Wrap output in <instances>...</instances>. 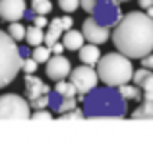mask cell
I'll return each instance as SVG.
<instances>
[{
  "label": "cell",
  "instance_id": "cell-32",
  "mask_svg": "<svg viewBox=\"0 0 153 149\" xmlns=\"http://www.w3.org/2000/svg\"><path fill=\"white\" fill-rule=\"evenodd\" d=\"M51 49V54H62V50H64V45L60 41H56V43H52V45L49 47Z\"/></svg>",
  "mask_w": 153,
  "mask_h": 149
},
{
  "label": "cell",
  "instance_id": "cell-14",
  "mask_svg": "<svg viewBox=\"0 0 153 149\" xmlns=\"http://www.w3.org/2000/svg\"><path fill=\"white\" fill-rule=\"evenodd\" d=\"M85 43V39H83L82 31H76V29H66V33H64V39H62V45L64 49L68 50H78L79 47Z\"/></svg>",
  "mask_w": 153,
  "mask_h": 149
},
{
  "label": "cell",
  "instance_id": "cell-17",
  "mask_svg": "<svg viewBox=\"0 0 153 149\" xmlns=\"http://www.w3.org/2000/svg\"><path fill=\"white\" fill-rule=\"evenodd\" d=\"M25 43L29 47H37L43 43V39H45V33H43V27H37V25H29L25 27Z\"/></svg>",
  "mask_w": 153,
  "mask_h": 149
},
{
  "label": "cell",
  "instance_id": "cell-24",
  "mask_svg": "<svg viewBox=\"0 0 153 149\" xmlns=\"http://www.w3.org/2000/svg\"><path fill=\"white\" fill-rule=\"evenodd\" d=\"M49 103H51L49 93H45V95H39V97H35V99L29 103V107H33V108H45Z\"/></svg>",
  "mask_w": 153,
  "mask_h": 149
},
{
  "label": "cell",
  "instance_id": "cell-3",
  "mask_svg": "<svg viewBox=\"0 0 153 149\" xmlns=\"http://www.w3.org/2000/svg\"><path fill=\"white\" fill-rule=\"evenodd\" d=\"M97 78L105 85L116 87L120 83H128L132 79V60L124 56L122 52H108L105 56H99L97 60Z\"/></svg>",
  "mask_w": 153,
  "mask_h": 149
},
{
  "label": "cell",
  "instance_id": "cell-25",
  "mask_svg": "<svg viewBox=\"0 0 153 149\" xmlns=\"http://www.w3.org/2000/svg\"><path fill=\"white\" fill-rule=\"evenodd\" d=\"M74 107H76V99L74 97H62V103L56 105V110L66 112V110H70V108H74Z\"/></svg>",
  "mask_w": 153,
  "mask_h": 149
},
{
  "label": "cell",
  "instance_id": "cell-13",
  "mask_svg": "<svg viewBox=\"0 0 153 149\" xmlns=\"http://www.w3.org/2000/svg\"><path fill=\"white\" fill-rule=\"evenodd\" d=\"M78 50H79V60H82L83 64H87V66H95L97 60H99V56H101L99 45H93V43H89V45L83 43Z\"/></svg>",
  "mask_w": 153,
  "mask_h": 149
},
{
  "label": "cell",
  "instance_id": "cell-7",
  "mask_svg": "<svg viewBox=\"0 0 153 149\" xmlns=\"http://www.w3.org/2000/svg\"><path fill=\"white\" fill-rule=\"evenodd\" d=\"M91 14H95V21L101 23L105 27H111V25H116L120 19V12H118V2H114V0H101L97 4H95L93 12Z\"/></svg>",
  "mask_w": 153,
  "mask_h": 149
},
{
  "label": "cell",
  "instance_id": "cell-9",
  "mask_svg": "<svg viewBox=\"0 0 153 149\" xmlns=\"http://www.w3.org/2000/svg\"><path fill=\"white\" fill-rule=\"evenodd\" d=\"M72 70V64L66 56L62 54H51V58L47 60V76L54 82L58 79H66L68 74Z\"/></svg>",
  "mask_w": 153,
  "mask_h": 149
},
{
  "label": "cell",
  "instance_id": "cell-16",
  "mask_svg": "<svg viewBox=\"0 0 153 149\" xmlns=\"http://www.w3.org/2000/svg\"><path fill=\"white\" fill-rule=\"evenodd\" d=\"M116 87H118V95L124 101H142V89L136 83L130 85V82H128V83H120Z\"/></svg>",
  "mask_w": 153,
  "mask_h": 149
},
{
  "label": "cell",
  "instance_id": "cell-8",
  "mask_svg": "<svg viewBox=\"0 0 153 149\" xmlns=\"http://www.w3.org/2000/svg\"><path fill=\"white\" fill-rule=\"evenodd\" d=\"M82 35L85 41L93 43V45H103V43L108 41L111 31H108V27L97 23L93 18H85L83 19V25H82Z\"/></svg>",
  "mask_w": 153,
  "mask_h": 149
},
{
  "label": "cell",
  "instance_id": "cell-28",
  "mask_svg": "<svg viewBox=\"0 0 153 149\" xmlns=\"http://www.w3.org/2000/svg\"><path fill=\"white\" fill-rule=\"evenodd\" d=\"M33 120H51L52 118V114L49 110H45V108H37V110L33 112V114H29Z\"/></svg>",
  "mask_w": 153,
  "mask_h": 149
},
{
  "label": "cell",
  "instance_id": "cell-34",
  "mask_svg": "<svg viewBox=\"0 0 153 149\" xmlns=\"http://www.w3.org/2000/svg\"><path fill=\"white\" fill-rule=\"evenodd\" d=\"M138 4H140V8H142V10H146V8L153 6V0H138Z\"/></svg>",
  "mask_w": 153,
  "mask_h": 149
},
{
  "label": "cell",
  "instance_id": "cell-20",
  "mask_svg": "<svg viewBox=\"0 0 153 149\" xmlns=\"http://www.w3.org/2000/svg\"><path fill=\"white\" fill-rule=\"evenodd\" d=\"M31 58H33L37 64H45L47 60L51 58V49L47 45L43 47V43H41V45L33 47V54H31Z\"/></svg>",
  "mask_w": 153,
  "mask_h": 149
},
{
  "label": "cell",
  "instance_id": "cell-1",
  "mask_svg": "<svg viewBox=\"0 0 153 149\" xmlns=\"http://www.w3.org/2000/svg\"><path fill=\"white\" fill-rule=\"evenodd\" d=\"M116 50L128 58H142L153 50V18L146 12H128L112 31Z\"/></svg>",
  "mask_w": 153,
  "mask_h": 149
},
{
  "label": "cell",
  "instance_id": "cell-29",
  "mask_svg": "<svg viewBox=\"0 0 153 149\" xmlns=\"http://www.w3.org/2000/svg\"><path fill=\"white\" fill-rule=\"evenodd\" d=\"M95 4H97V0H79V8H82L85 14H91V12H93Z\"/></svg>",
  "mask_w": 153,
  "mask_h": 149
},
{
  "label": "cell",
  "instance_id": "cell-31",
  "mask_svg": "<svg viewBox=\"0 0 153 149\" xmlns=\"http://www.w3.org/2000/svg\"><path fill=\"white\" fill-rule=\"evenodd\" d=\"M60 23H62V29L66 31V29H72V25H74V19H72L70 16H62V18H60Z\"/></svg>",
  "mask_w": 153,
  "mask_h": 149
},
{
  "label": "cell",
  "instance_id": "cell-33",
  "mask_svg": "<svg viewBox=\"0 0 153 149\" xmlns=\"http://www.w3.org/2000/svg\"><path fill=\"white\" fill-rule=\"evenodd\" d=\"M142 64H143V68H151L153 66V56H151V52H149V54H146V56H142Z\"/></svg>",
  "mask_w": 153,
  "mask_h": 149
},
{
  "label": "cell",
  "instance_id": "cell-19",
  "mask_svg": "<svg viewBox=\"0 0 153 149\" xmlns=\"http://www.w3.org/2000/svg\"><path fill=\"white\" fill-rule=\"evenodd\" d=\"M54 91L58 97H74L76 95V87L72 85L70 82H64V79H58L54 85Z\"/></svg>",
  "mask_w": 153,
  "mask_h": 149
},
{
  "label": "cell",
  "instance_id": "cell-21",
  "mask_svg": "<svg viewBox=\"0 0 153 149\" xmlns=\"http://www.w3.org/2000/svg\"><path fill=\"white\" fill-rule=\"evenodd\" d=\"M8 35H10L14 41H23V37H25V27L19 21H10V25H8Z\"/></svg>",
  "mask_w": 153,
  "mask_h": 149
},
{
  "label": "cell",
  "instance_id": "cell-11",
  "mask_svg": "<svg viewBox=\"0 0 153 149\" xmlns=\"http://www.w3.org/2000/svg\"><path fill=\"white\" fill-rule=\"evenodd\" d=\"M23 87H25V95H27L29 101H33L35 97H39V95L49 93V85H47L41 78H37L35 74H25Z\"/></svg>",
  "mask_w": 153,
  "mask_h": 149
},
{
  "label": "cell",
  "instance_id": "cell-10",
  "mask_svg": "<svg viewBox=\"0 0 153 149\" xmlns=\"http://www.w3.org/2000/svg\"><path fill=\"white\" fill-rule=\"evenodd\" d=\"M25 10V0H0V18L4 21H19Z\"/></svg>",
  "mask_w": 153,
  "mask_h": 149
},
{
  "label": "cell",
  "instance_id": "cell-12",
  "mask_svg": "<svg viewBox=\"0 0 153 149\" xmlns=\"http://www.w3.org/2000/svg\"><path fill=\"white\" fill-rule=\"evenodd\" d=\"M132 79L140 89H143V93L153 91V74L149 72V68H140L138 72L134 70L132 72Z\"/></svg>",
  "mask_w": 153,
  "mask_h": 149
},
{
  "label": "cell",
  "instance_id": "cell-18",
  "mask_svg": "<svg viewBox=\"0 0 153 149\" xmlns=\"http://www.w3.org/2000/svg\"><path fill=\"white\" fill-rule=\"evenodd\" d=\"M132 118H136V120H149V118H153V101H143V103L132 112Z\"/></svg>",
  "mask_w": 153,
  "mask_h": 149
},
{
  "label": "cell",
  "instance_id": "cell-2",
  "mask_svg": "<svg viewBox=\"0 0 153 149\" xmlns=\"http://www.w3.org/2000/svg\"><path fill=\"white\" fill-rule=\"evenodd\" d=\"M85 95L87 99L83 101V116H89V118H120L126 112V101L111 85L107 89L93 87Z\"/></svg>",
  "mask_w": 153,
  "mask_h": 149
},
{
  "label": "cell",
  "instance_id": "cell-15",
  "mask_svg": "<svg viewBox=\"0 0 153 149\" xmlns=\"http://www.w3.org/2000/svg\"><path fill=\"white\" fill-rule=\"evenodd\" d=\"M49 29H47V33H45V45L47 47H51L52 43H56V41H60V35H62V23H60V18H54V19H51L49 23Z\"/></svg>",
  "mask_w": 153,
  "mask_h": 149
},
{
  "label": "cell",
  "instance_id": "cell-4",
  "mask_svg": "<svg viewBox=\"0 0 153 149\" xmlns=\"http://www.w3.org/2000/svg\"><path fill=\"white\" fill-rule=\"evenodd\" d=\"M22 60L23 56L16 41L6 31H0V89L18 78L22 72Z\"/></svg>",
  "mask_w": 153,
  "mask_h": 149
},
{
  "label": "cell",
  "instance_id": "cell-5",
  "mask_svg": "<svg viewBox=\"0 0 153 149\" xmlns=\"http://www.w3.org/2000/svg\"><path fill=\"white\" fill-rule=\"evenodd\" d=\"M29 103L16 93H6L0 97V118H29Z\"/></svg>",
  "mask_w": 153,
  "mask_h": 149
},
{
  "label": "cell",
  "instance_id": "cell-22",
  "mask_svg": "<svg viewBox=\"0 0 153 149\" xmlns=\"http://www.w3.org/2000/svg\"><path fill=\"white\" fill-rule=\"evenodd\" d=\"M31 8L35 10V14H49L52 12V2L51 0H31Z\"/></svg>",
  "mask_w": 153,
  "mask_h": 149
},
{
  "label": "cell",
  "instance_id": "cell-6",
  "mask_svg": "<svg viewBox=\"0 0 153 149\" xmlns=\"http://www.w3.org/2000/svg\"><path fill=\"white\" fill-rule=\"evenodd\" d=\"M70 83L76 87V93L79 95H85L89 93L93 87H97L99 78H97V72L93 70V66H76L70 70Z\"/></svg>",
  "mask_w": 153,
  "mask_h": 149
},
{
  "label": "cell",
  "instance_id": "cell-35",
  "mask_svg": "<svg viewBox=\"0 0 153 149\" xmlns=\"http://www.w3.org/2000/svg\"><path fill=\"white\" fill-rule=\"evenodd\" d=\"M114 2H118V4H120V2H128V0H114Z\"/></svg>",
  "mask_w": 153,
  "mask_h": 149
},
{
  "label": "cell",
  "instance_id": "cell-26",
  "mask_svg": "<svg viewBox=\"0 0 153 149\" xmlns=\"http://www.w3.org/2000/svg\"><path fill=\"white\" fill-rule=\"evenodd\" d=\"M22 70L25 72V74H35V72H37V62H35L33 58H23L22 60Z\"/></svg>",
  "mask_w": 153,
  "mask_h": 149
},
{
  "label": "cell",
  "instance_id": "cell-23",
  "mask_svg": "<svg viewBox=\"0 0 153 149\" xmlns=\"http://www.w3.org/2000/svg\"><path fill=\"white\" fill-rule=\"evenodd\" d=\"M60 10H64L66 14H72L79 8V0H58Z\"/></svg>",
  "mask_w": 153,
  "mask_h": 149
},
{
  "label": "cell",
  "instance_id": "cell-30",
  "mask_svg": "<svg viewBox=\"0 0 153 149\" xmlns=\"http://www.w3.org/2000/svg\"><path fill=\"white\" fill-rule=\"evenodd\" d=\"M47 23H49V19H47V16H45V14H37V16H35L33 25H37V27H45Z\"/></svg>",
  "mask_w": 153,
  "mask_h": 149
},
{
  "label": "cell",
  "instance_id": "cell-27",
  "mask_svg": "<svg viewBox=\"0 0 153 149\" xmlns=\"http://www.w3.org/2000/svg\"><path fill=\"white\" fill-rule=\"evenodd\" d=\"M62 114V118L64 120H70V118H83V110H79V108H70V110H66V112H60Z\"/></svg>",
  "mask_w": 153,
  "mask_h": 149
}]
</instances>
